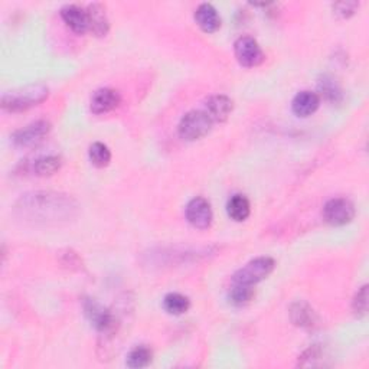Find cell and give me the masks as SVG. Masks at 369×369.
Here are the masks:
<instances>
[{
  "label": "cell",
  "mask_w": 369,
  "mask_h": 369,
  "mask_svg": "<svg viewBox=\"0 0 369 369\" xmlns=\"http://www.w3.org/2000/svg\"><path fill=\"white\" fill-rule=\"evenodd\" d=\"M77 209V204L67 195L55 192H34L22 195L16 204V211L22 218L32 223L57 224L68 221Z\"/></svg>",
  "instance_id": "1"
},
{
  "label": "cell",
  "mask_w": 369,
  "mask_h": 369,
  "mask_svg": "<svg viewBox=\"0 0 369 369\" xmlns=\"http://www.w3.org/2000/svg\"><path fill=\"white\" fill-rule=\"evenodd\" d=\"M49 95V88L43 84L25 85L8 91L2 97V109L9 113H22L43 103Z\"/></svg>",
  "instance_id": "2"
},
{
  "label": "cell",
  "mask_w": 369,
  "mask_h": 369,
  "mask_svg": "<svg viewBox=\"0 0 369 369\" xmlns=\"http://www.w3.org/2000/svg\"><path fill=\"white\" fill-rule=\"evenodd\" d=\"M212 126L214 121L205 110H192L181 118L178 133L181 139L186 141H195L207 136Z\"/></svg>",
  "instance_id": "3"
},
{
  "label": "cell",
  "mask_w": 369,
  "mask_h": 369,
  "mask_svg": "<svg viewBox=\"0 0 369 369\" xmlns=\"http://www.w3.org/2000/svg\"><path fill=\"white\" fill-rule=\"evenodd\" d=\"M276 261L272 257H257L242 265L232 276V283L256 286L274 272Z\"/></svg>",
  "instance_id": "4"
},
{
  "label": "cell",
  "mask_w": 369,
  "mask_h": 369,
  "mask_svg": "<svg viewBox=\"0 0 369 369\" xmlns=\"http://www.w3.org/2000/svg\"><path fill=\"white\" fill-rule=\"evenodd\" d=\"M84 314L91 326L102 335H113L117 330L116 316L95 299H84L83 302Z\"/></svg>",
  "instance_id": "5"
},
{
  "label": "cell",
  "mask_w": 369,
  "mask_h": 369,
  "mask_svg": "<svg viewBox=\"0 0 369 369\" xmlns=\"http://www.w3.org/2000/svg\"><path fill=\"white\" fill-rule=\"evenodd\" d=\"M355 215V205L347 198H332L323 207V218L332 227H343L352 223Z\"/></svg>",
  "instance_id": "6"
},
{
  "label": "cell",
  "mask_w": 369,
  "mask_h": 369,
  "mask_svg": "<svg viewBox=\"0 0 369 369\" xmlns=\"http://www.w3.org/2000/svg\"><path fill=\"white\" fill-rule=\"evenodd\" d=\"M51 132V123L46 120H36L31 125L16 130L12 134V143L19 149H28L39 144Z\"/></svg>",
  "instance_id": "7"
},
{
  "label": "cell",
  "mask_w": 369,
  "mask_h": 369,
  "mask_svg": "<svg viewBox=\"0 0 369 369\" xmlns=\"http://www.w3.org/2000/svg\"><path fill=\"white\" fill-rule=\"evenodd\" d=\"M237 61L245 68H254L263 64L264 53L253 36H239L234 43Z\"/></svg>",
  "instance_id": "8"
},
{
  "label": "cell",
  "mask_w": 369,
  "mask_h": 369,
  "mask_svg": "<svg viewBox=\"0 0 369 369\" xmlns=\"http://www.w3.org/2000/svg\"><path fill=\"white\" fill-rule=\"evenodd\" d=\"M185 215L188 223L196 230H208L212 225L214 212L211 204L202 196H196V198L189 201Z\"/></svg>",
  "instance_id": "9"
},
{
  "label": "cell",
  "mask_w": 369,
  "mask_h": 369,
  "mask_svg": "<svg viewBox=\"0 0 369 369\" xmlns=\"http://www.w3.org/2000/svg\"><path fill=\"white\" fill-rule=\"evenodd\" d=\"M121 104V95L117 90L113 88H100L97 90L90 102V110L100 116V114H107L113 110H116Z\"/></svg>",
  "instance_id": "10"
},
{
  "label": "cell",
  "mask_w": 369,
  "mask_h": 369,
  "mask_svg": "<svg viewBox=\"0 0 369 369\" xmlns=\"http://www.w3.org/2000/svg\"><path fill=\"white\" fill-rule=\"evenodd\" d=\"M61 18L72 32L83 35L90 31L87 11L81 9L77 5H65L61 9Z\"/></svg>",
  "instance_id": "11"
},
{
  "label": "cell",
  "mask_w": 369,
  "mask_h": 369,
  "mask_svg": "<svg viewBox=\"0 0 369 369\" xmlns=\"http://www.w3.org/2000/svg\"><path fill=\"white\" fill-rule=\"evenodd\" d=\"M232 110H234L232 100L224 94L211 95L205 102V111L208 113V116L212 118L214 123L215 121L223 123V121L228 120Z\"/></svg>",
  "instance_id": "12"
},
{
  "label": "cell",
  "mask_w": 369,
  "mask_h": 369,
  "mask_svg": "<svg viewBox=\"0 0 369 369\" xmlns=\"http://www.w3.org/2000/svg\"><path fill=\"white\" fill-rule=\"evenodd\" d=\"M321 106V97L313 91H300L294 95L291 102V110L298 117H309L314 114Z\"/></svg>",
  "instance_id": "13"
},
{
  "label": "cell",
  "mask_w": 369,
  "mask_h": 369,
  "mask_svg": "<svg viewBox=\"0 0 369 369\" xmlns=\"http://www.w3.org/2000/svg\"><path fill=\"white\" fill-rule=\"evenodd\" d=\"M195 22L205 34H215L221 28V16L211 4H202L196 8Z\"/></svg>",
  "instance_id": "14"
},
{
  "label": "cell",
  "mask_w": 369,
  "mask_h": 369,
  "mask_svg": "<svg viewBox=\"0 0 369 369\" xmlns=\"http://www.w3.org/2000/svg\"><path fill=\"white\" fill-rule=\"evenodd\" d=\"M85 11L88 15L90 31L95 36H106L110 29V22H109L104 6L100 4H92Z\"/></svg>",
  "instance_id": "15"
},
{
  "label": "cell",
  "mask_w": 369,
  "mask_h": 369,
  "mask_svg": "<svg viewBox=\"0 0 369 369\" xmlns=\"http://www.w3.org/2000/svg\"><path fill=\"white\" fill-rule=\"evenodd\" d=\"M61 166H62V159L60 156L48 155V156H42L34 160L32 165L29 166V170L35 176L46 178V176L55 175L57 172L61 169Z\"/></svg>",
  "instance_id": "16"
},
{
  "label": "cell",
  "mask_w": 369,
  "mask_h": 369,
  "mask_svg": "<svg viewBox=\"0 0 369 369\" xmlns=\"http://www.w3.org/2000/svg\"><path fill=\"white\" fill-rule=\"evenodd\" d=\"M290 319L299 328H312L316 323V313L306 302H296L290 306Z\"/></svg>",
  "instance_id": "17"
},
{
  "label": "cell",
  "mask_w": 369,
  "mask_h": 369,
  "mask_svg": "<svg viewBox=\"0 0 369 369\" xmlns=\"http://www.w3.org/2000/svg\"><path fill=\"white\" fill-rule=\"evenodd\" d=\"M227 212L228 216L234 219L235 223H242V221L247 219L251 214L250 201L245 198L244 195H234L227 204Z\"/></svg>",
  "instance_id": "18"
},
{
  "label": "cell",
  "mask_w": 369,
  "mask_h": 369,
  "mask_svg": "<svg viewBox=\"0 0 369 369\" xmlns=\"http://www.w3.org/2000/svg\"><path fill=\"white\" fill-rule=\"evenodd\" d=\"M317 88L321 95L330 104H340L343 100V92L336 80L329 76H323L317 83Z\"/></svg>",
  "instance_id": "19"
},
{
  "label": "cell",
  "mask_w": 369,
  "mask_h": 369,
  "mask_svg": "<svg viewBox=\"0 0 369 369\" xmlns=\"http://www.w3.org/2000/svg\"><path fill=\"white\" fill-rule=\"evenodd\" d=\"M190 307V302L181 293H169L163 299V309L172 316L185 314Z\"/></svg>",
  "instance_id": "20"
},
{
  "label": "cell",
  "mask_w": 369,
  "mask_h": 369,
  "mask_svg": "<svg viewBox=\"0 0 369 369\" xmlns=\"http://www.w3.org/2000/svg\"><path fill=\"white\" fill-rule=\"evenodd\" d=\"M152 359H153L152 351L144 345H139V347H134L129 352L126 365L132 369H141V368L149 366L152 363Z\"/></svg>",
  "instance_id": "21"
},
{
  "label": "cell",
  "mask_w": 369,
  "mask_h": 369,
  "mask_svg": "<svg viewBox=\"0 0 369 369\" xmlns=\"http://www.w3.org/2000/svg\"><path fill=\"white\" fill-rule=\"evenodd\" d=\"M88 158H90V162L95 167H106L111 162V152H110V149L104 143L95 141V143H92L90 146Z\"/></svg>",
  "instance_id": "22"
},
{
  "label": "cell",
  "mask_w": 369,
  "mask_h": 369,
  "mask_svg": "<svg viewBox=\"0 0 369 369\" xmlns=\"http://www.w3.org/2000/svg\"><path fill=\"white\" fill-rule=\"evenodd\" d=\"M254 298V288L253 286H245V284H237L232 283L228 299L234 306H245L249 305Z\"/></svg>",
  "instance_id": "23"
},
{
  "label": "cell",
  "mask_w": 369,
  "mask_h": 369,
  "mask_svg": "<svg viewBox=\"0 0 369 369\" xmlns=\"http://www.w3.org/2000/svg\"><path fill=\"white\" fill-rule=\"evenodd\" d=\"M352 310L356 317H363L368 312V286H362L352 300Z\"/></svg>",
  "instance_id": "24"
},
{
  "label": "cell",
  "mask_w": 369,
  "mask_h": 369,
  "mask_svg": "<svg viewBox=\"0 0 369 369\" xmlns=\"http://www.w3.org/2000/svg\"><path fill=\"white\" fill-rule=\"evenodd\" d=\"M358 8H359V4H356V2H339V4L333 5V12L337 16L347 19V18H351L352 15H355Z\"/></svg>",
  "instance_id": "25"
}]
</instances>
